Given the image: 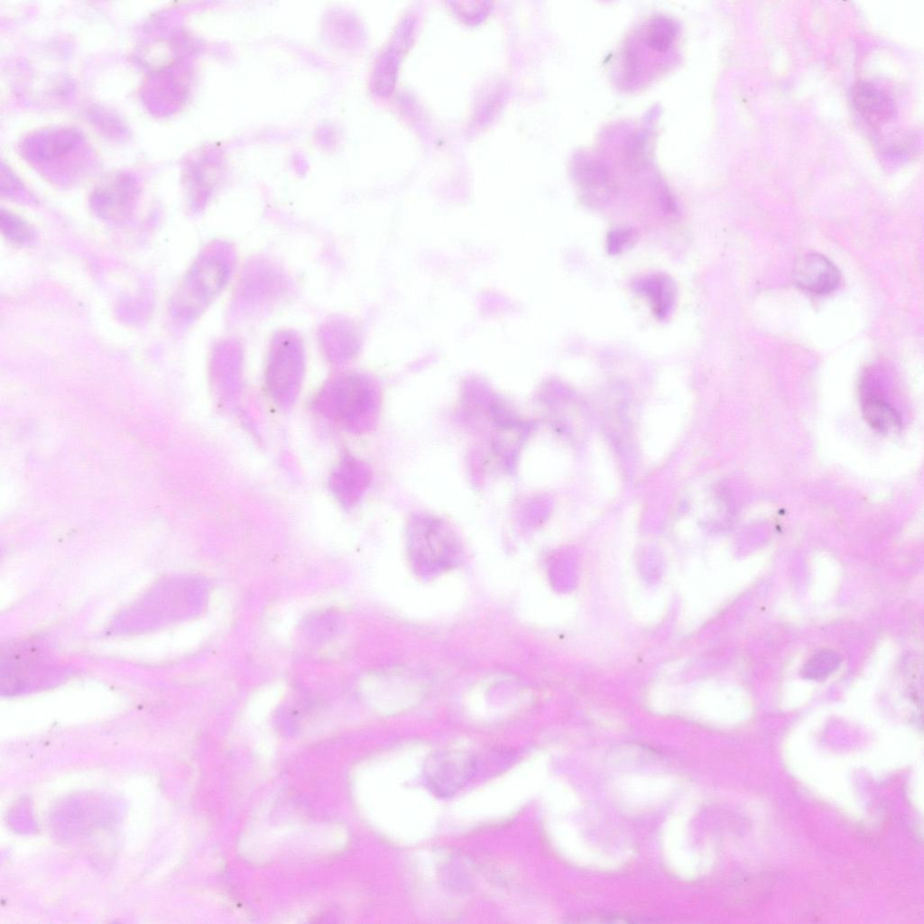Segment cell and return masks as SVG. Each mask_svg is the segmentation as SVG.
Segmentation results:
<instances>
[{
  "mask_svg": "<svg viewBox=\"0 0 924 924\" xmlns=\"http://www.w3.org/2000/svg\"><path fill=\"white\" fill-rule=\"evenodd\" d=\"M862 412L868 425L878 432L892 433L901 427L897 411L879 396H865L862 402Z\"/></svg>",
  "mask_w": 924,
  "mask_h": 924,
  "instance_id": "12",
  "label": "cell"
},
{
  "mask_svg": "<svg viewBox=\"0 0 924 924\" xmlns=\"http://www.w3.org/2000/svg\"><path fill=\"white\" fill-rule=\"evenodd\" d=\"M378 405L374 388L357 375H344L328 383L317 400L320 412L356 431L372 426Z\"/></svg>",
  "mask_w": 924,
  "mask_h": 924,
  "instance_id": "1",
  "label": "cell"
},
{
  "mask_svg": "<svg viewBox=\"0 0 924 924\" xmlns=\"http://www.w3.org/2000/svg\"><path fill=\"white\" fill-rule=\"evenodd\" d=\"M476 765L474 756L460 751L432 754L425 765L426 784L435 795L452 796L472 779Z\"/></svg>",
  "mask_w": 924,
  "mask_h": 924,
  "instance_id": "4",
  "label": "cell"
},
{
  "mask_svg": "<svg viewBox=\"0 0 924 924\" xmlns=\"http://www.w3.org/2000/svg\"><path fill=\"white\" fill-rule=\"evenodd\" d=\"M18 180L12 171L2 163L1 167V192L10 194L18 188Z\"/></svg>",
  "mask_w": 924,
  "mask_h": 924,
  "instance_id": "19",
  "label": "cell"
},
{
  "mask_svg": "<svg viewBox=\"0 0 924 924\" xmlns=\"http://www.w3.org/2000/svg\"><path fill=\"white\" fill-rule=\"evenodd\" d=\"M670 783L663 778H644L625 781L619 787L624 802L630 806H645L656 802L669 792Z\"/></svg>",
  "mask_w": 924,
  "mask_h": 924,
  "instance_id": "11",
  "label": "cell"
},
{
  "mask_svg": "<svg viewBox=\"0 0 924 924\" xmlns=\"http://www.w3.org/2000/svg\"><path fill=\"white\" fill-rule=\"evenodd\" d=\"M666 852L674 872L681 876L690 877L700 868V860L694 858V854L688 846L686 823L681 815H676L667 825L664 836Z\"/></svg>",
  "mask_w": 924,
  "mask_h": 924,
  "instance_id": "10",
  "label": "cell"
},
{
  "mask_svg": "<svg viewBox=\"0 0 924 924\" xmlns=\"http://www.w3.org/2000/svg\"><path fill=\"white\" fill-rule=\"evenodd\" d=\"M302 365V356L297 344L285 346V340H282L273 349L267 367L266 384L276 402L287 404L295 398L300 383Z\"/></svg>",
  "mask_w": 924,
  "mask_h": 924,
  "instance_id": "5",
  "label": "cell"
},
{
  "mask_svg": "<svg viewBox=\"0 0 924 924\" xmlns=\"http://www.w3.org/2000/svg\"><path fill=\"white\" fill-rule=\"evenodd\" d=\"M676 27L672 21L664 16L655 17L648 28V43L660 51H667L674 41Z\"/></svg>",
  "mask_w": 924,
  "mask_h": 924,
  "instance_id": "16",
  "label": "cell"
},
{
  "mask_svg": "<svg viewBox=\"0 0 924 924\" xmlns=\"http://www.w3.org/2000/svg\"><path fill=\"white\" fill-rule=\"evenodd\" d=\"M631 229H618L608 236L607 249L610 254H615L622 250L623 246L628 243L632 237Z\"/></svg>",
  "mask_w": 924,
  "mask_h": 924,
  "instance_id": "18",
  "label": "cell"
},
{
  "mask_svg": "<svg viewBox=\"0 0 924 924\" xmlns=\"http://www.w3.org/2000/svg\"><path fill=\"white\" fill-rule=\"evenodd\" d=\"M82 138L80 133L71 127L43 129L25 137L20 151L29 161H50L69 154L79 146Z\"/></svg>",
  "mask_w": 924,
  "mask_h": 924,
  "instance_id": "6",
  "label": "cell"
},
{
  "mask_svg": "<svg viewBox=\"0 0 924 924\" xmlns=\"http://www.w3.org/2000/svg\"><path fill=\"white\" fill-rule=\"evenodd\" d=\"M0 228L3 236L15 245L26 244L33 236L32 227L25 220L3 208L0 212Z\"/></svg>",
  "mask_w": 924,
  "mask_h": 924,
  "instance_id": "15",
  "label": "cell"
},
{
  "mask_svg": "<svg viewBox=\"0 0 924 924\" xmlns=\"http://www.w3.org/2000/svg\"><path fill=\"white\" fill-rule=\"evenodd\" d=\"M137 196L135 179L129 173L116 171L98 181L90 194L89 204L102 220L121 223L132 214Z\"/></svg>",
  "mask_w": 924,
  "mask_h": 924,
  "instance_id": "3",
  "label": "cell"
},
{
  "mask_svg": "<svg viewBox=\"0 0 924 924\" xmlns=\"http://www.w3.org/2000/svg\"><path fill=\"white\" fill-rule=\"evenodd\" d=\"M850 98L855 110L870 125L885 124L894 116L892 98L872 82L860 80L854 83Z\"/></svg>",
  "mask_w": 924,
  "mask_h": 924,
  "instance_id": "8",
  "label": "cell"
},
{
  "mask_svg": "<svg viewBox=\"0 0 924 924\" xmlns=\"http://www.w3.org/2000/svg\"><path fill=\"white\" fill-rule=\"evenodd\" d=\"M793 279L805 291L826 294L837 287L840 273L836 266L824 255L808 254L796 263Z\"/></svg>",
  "mask_w": 924,
  "mask_h": 924,
  "instance_id": "7",
  "label": "cell"
},
{
  "mask_svg": "<svg viewBox=\"0 0 924 924\" xmlns=\"http://www.w3.org/2000/svg\"><path fill=\"white\" fill-rule=\"evenodd\" d=\"M458 4L461 5L455 4V9L465 19L467 18L468 14H470L468 22L478 21L480 18H483L490 9L488 2H480L478 5H475L473 7L467 6L465 2H459Z\"/></svg>",
  "mask_w": 924,
  "mask_h": 924,
  "instance_id": "17",
  "label": "cell"
},
{
  "mask_svg": "<svg viewBox=\"0 0 924 924\" xmlns=\"http://www.w3.org/2000/svg\"><path fill=\"white\" fill-rule=\"evenodd\" d=\"M229 273V264L223 257L209 255L199 258L188 271L173 295V312L185 318L199 314L224 288Z\"/></svg>",
  "mask_w": 924,
  "mask_h": 924,
  "instance_id": "2",
  "label": "cell"
},
{
  "mask_svg": "<svg viewBox=\"0 0 924 924\" xmlns=\"http://www.w3.org/2000/svg\"><path fill=\"white\" fill-rule=\"evenodd\" d=\"M368 471L365 465L346 456L337 464L330 476V486L335 496L345 505L354 504L368 483Z\"/></svg>",
  "mask_w": 924,
  "mask_h": 924,
  "instance_id": "9",
  "label": "cell"
},
{
  "mask_svg": "<svg viewBox=\"0 0 924 924\" xmlns=\"http://www.w3.org/2000/svg\"><path fill=\"white\" fill-rule=\"evenodd\" d=\"M642 291L651 301L654 312L660 318L665 317L671 310L675 289L671 279L664 275H653L642 285Z\"/></svg>",
  "mask_w": 924,
  "mask_h": 924,
  "instance_id": "13",
  "label": "cell"
},
{
  "mask_svg": "<svg viewBox=\"0 0 924 924\" xmlns=\"http://www.w3.org/2000/svg\"><path fill=\"white\" fill-rule=\"evenodd\" d=\"M841 663L840 655L830 649L814 653L803 665L800 676L808 680L820 681L835 672Z\"/></svg>",
  "mask_w": 924,
  "mask_h": 924,
  "instance_id": "14",
  "label": "cell"
}]
</instances>
